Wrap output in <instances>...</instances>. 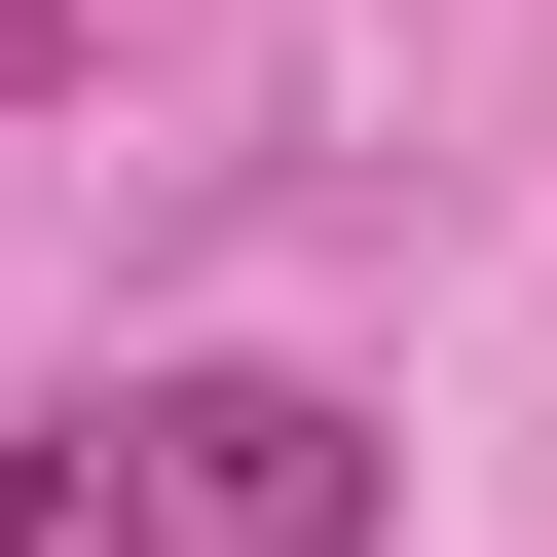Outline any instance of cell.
Here are the masks:
<instances>
[{
    "label": "cell",
    "instance_id": "obj_1",
    "mask_svg": "<svg viewBox=\"0 0 557 557\" xmlns=\"http://www.w3.org/2000/svg\"><path fill=\"white\" fill-rule=\"evenodd\" d=\"M75 520L112 557H409V446L335 372H149V409H75Z\"/></svg>",
    "mask_w": 557,
    "mask_h": 557
},
{
    "label": "cell",
    "instance_id": "obj_2",
    "mask_svg": "<svg viewBox=\"0 0 557 557\" xmlns=\"http://www.w3.org/2000/svg\"><path fill=\"white\" fill-rule=\"evenodd\" d=\"M38 75H75V0H0V112H38Z\"/></svg>",
    "mask_w": 557,
    "mask_h": 557
}]
</instances>
